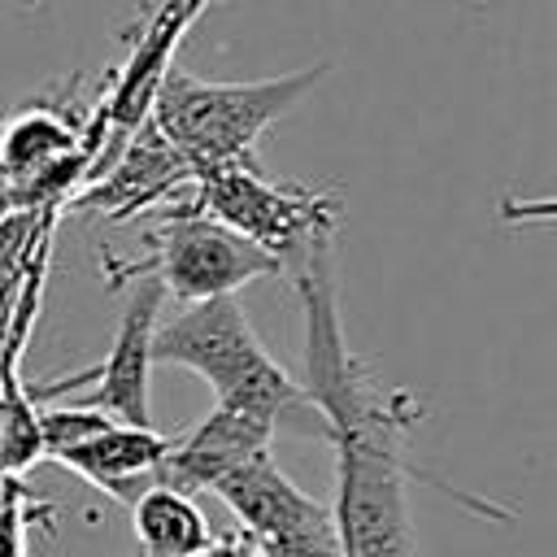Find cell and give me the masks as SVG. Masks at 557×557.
I'll use <instances>...</instances> for the list:
<instances>
[{
	"label": "cell",
	"instance_id": "1",
	"mask_svg": "<svg viewBox=\"0 0 557 557\" xmlns=\"http://www.w3.org/2000/svg\"><path fill=\"white\" fill-rule=\"evenodd\" d=\"M292 274L305 313V400L335 448V544L339 557H418L409 483L418 479L405 440L422 418L413 392L383 383L344 339L331 244L313 248Z\"/></svg>",
	"mask_w": 557,
	"mask_h": 557
},
{
	"label": "cell",
	"instance_id": "2",
	"mask_svg": "<svg viewBox=\"0 0 557 557\" xmlns=\"http://www.w3.org/2000/svg\"><path fill=\"white\" fill-rule=\"evenodd\" d=\"M152 366H183L213 387V405L244 409L274 431L296 422V431L322 435V418L305 400L300 383L265 352L252 322L235 296H213L183 305L170 322L152 331Z\"/></svg>",
	"mask_w": 557,
	"mask_h": 557
},
{
	"label": "cell",
	"instance_id": "3",
	"mask_svg": "<svg viewBox=\"0 0 557 557\" xmlns=\"http://www.w3.org/2000/svg\"><path fill=\"white\" fill-rule=\"evenodd\" d=\"M326 70L331 65L318 61L257 83H209L170 65L157 83L148 122L196 174L218 165H248L257 161V139L283 113H292L326 78Z\"/></svg>",
	"mask_w": 557,
	"mask_h": 557
},
{
	"label": "cell",
	"instance_id": "4",
	"mask_svg": "<svg viewBox=\"0 0 557 557\" xmlns=\"http://www.w3.org/2000/svg\"><path fill=\"white\" fill-rule=\"evenodd\" d=\"M100 135L74 96H39L0 117V213L65 209L91 178Z\"/></svg>",
	"mask_w": 557,
	"mask_h": 557
},
{
	"label": "cell",
	"instance_id": "5",
	"mask_svg": "<svg viewBox=\"0 0 557 557\" xmlns=\"http://www.w3.org/2000/svg\"><path fill=\"white\" fill-rule=\"evenodd\" d=\"M187 209H200L213 222L231 226L235 235H244L287 270L313 248L335 239L344 200L322 187L274 183L270 174H261L257 161H248V165H218L196 174Z\"/></svg>",
	"mask_w": 557,
	"mask_h": 557
},
{
	"label": "cell",
	"instance_id": "6",
	"mask_svg": "<svg viewBox=\"0 0 557 557\" xmlns=\"http://www.w3.org/2000/svg\"><path fill=\"white\" fill-rule=\"evenodd\" d=\"M144 261H109L113 287H126L135 278H157L165 296L196 305L213 296H235L244 283L278 278L283 265L265 257L257 244L235 235L231 226L213 222L200 209H165L144 231Z\"/></svg>",
	"mask_w": 557,
	"mask_h": 557
},
{
	"label": "cell",
	"instance_id": "7",
	"mask_svg": "<svg viewBox=\"0 0 557 557\" xmlns=\"http://www.w3.org/2000/svg\"><path fill=\"white\" fill-rule=\"evenodd\" d=\"M213 496L235 513L239 535H248L265 557H339L331 505L296 487L270 448L218 479Z\"/></svg>",
	"mask_w": 557,
	"mask_h": 557
},
{
	"label": "cell",
	"instance_id": "8",
	"mask_svg": "<svg viewBox=\"0 0 557 557\" xmlns=\"http://www.w3.org/2000/svg\"><path fill=\"white\" fill-rule=\"evenodd\" d=\"M126 287H131V296H126L122 322L113 331L109 357L100 366L65 374V379L26 383L30 400H57V396L83 392L78 405L100 409V413H109L113 422H126V426H152V392H148V379H152V331L161 322L165 292H161L157 278H135Z\"/></svg>",
	"mask_w": 557,
	"mask_h": 557
},
{
	"label": "cell",
	"instance_id": "9",
	"mask_svg": "<svg viewBox=\"0 0 557 557\" xmlns=\"http://www.w3.org/2000/svg\"><path fill=\"white\" fill-rule=\"evenodd\" d=\"M191 183L196 170L144 117L131 131V139L109 157V165L65 200L61 213H96L104 222H131L139 213H165L187 205Z\"/></svg>",
	"mask_w": 557,
	"mask_h": 557
},
{
	"label": "cell",
	"instance_id": "10",
	"mask_svg": "<svg viewBox=\"0 0 557 557\" xmlns=\"http://www.w3.org/2000/svg\"><path fill=\"white\" fill-rule=\"evenodd\" d=\"M274 440V426L231 409V405H213L196 426H187L183 435L170 440V453L161 457L157 483L174 487V492H213L218 479H226L239 461H248L252 453H265Z\"/></svg>",
	"mask_w": 557,
	"mask_h": 557
},
{
	"label": "cell",
	"instance_id": "11",
	"mask_svg": "<svg viewBox=\"0 0 557 557\" xmlns=\"http://www.w3.org/2000/svg\"><path fill=\"white\" fill-rule=\"evenodd\" d=\"M170 440L174 435H161L157 426L104 422L87 440L61 448L52 461L74 470L78 479H87L104 496H113L122 505H135L139 492H148L157 483V470H161V457L170 453Z\"/></svg>",
	"mask_w": 557,
	"mask_h": 557
},
{
	"label": "cell",
	"instance_id": "12",
	"mask_svg": "<svg viewBox=\"0 0 557 557\" xmlns=\"http://www.w3.org/2000/svg\"><path fill=\"white\" fill-rule=\"evenodd\" d=\"M131 531L135 553L131 557H200V548L213 540L200 505L187 492L152 483L131 505Z\"/></svg>",
	"mask_w": 557,
	"mask_h": 557
},
{
	"label": "cell",
	"instance_id": "13",
	"mask_svg": "<svg viewBox=\"0 0 557 557\" xmlns=\"http://www.w3.org/2000/svg\"><path fill=\"white\" fill-rule=\"evenodd\" d=\"M35 461H44L39 409L22 383V370H9L0 379V474L22 479Z\"/></svg>",
	"mask_w": 557,
	"mask_h": 557
},
{
	"label": "cell",
	"instance_id": "14",
	"mask_svg": "<svg viewBox=\"0 0 557 557\" xmlns=\"http://www.w3.org/2000/svg\"><path fill=\"white\" fill-rule=\"evenodd\" d=\"M61 213L44 209V213H0V296L13 292L35 257V248L44 239H52Z\"/></svg>",
	"mask_w": 557,
	"mask_h": 557
},
{
	"label": "cell",
	"instance_id": "15",
	"mask_svg": "<svg viewBox=\"0 0 557 557\" xmlns=\"http://www.w3.org/2000/svg\"><path fill=\"white\" fill-rule=\"evenodd\" d=\"M35 518H57V509L35 496L17 474H0V557H26V535Z\"/></svg>",
	"mask_w": 557,
	"mask_h": 557
},
{
	"label": "cell",
	"instance_id": "16",
	"mask_svg": "<svg viewBox=\"0 0 557 557\" xmlns=\"http://www.w3.org/2000/svg\"><path fill=\"white\" fill-rule=\"evenodd\" d=\"M200 557H265L248 535H239V531H226V535H213L205 548H200Z\"/></svg>",
	"mask_w": 557,
	"mask_h": 557
}]
</instances>
